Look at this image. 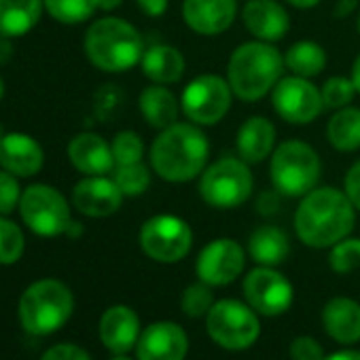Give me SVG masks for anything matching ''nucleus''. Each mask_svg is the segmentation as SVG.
Listing matches in <instances>:
<instances>
[{
  "label": "nucleus",
  "mask_w": 360,
  "mask_h": 360,
  "mask_svg": "<svg viewBox=\"0 0 360 360\" xmlns=\"http://www.w3.org/2000/svg\"><path fill=\"white\" fill-rule=\"evenodd\" d=\"M356 223V208L335 187H318L303 195L295 212V231L311 248L335 246L345 240Z\"/></svg>",
  "instance_id": "f257e3e1"
},
{
  "label": "nucleus",
  "mask_w": 360,
  "mask_h": 360,
  "mask_svg": "<svg viewBox=\"0 0 360 360\" xmlns=\"http://www.w3.org/2000/svg\"><path fill=\"white\" fill-rule=\"evenodd\" d=\"M210 153L208 138L191 123H174L155 138L150 165L167 183H187L200 176Z\"/></svg>",
  "instance_id": "f03ea898"
},
{
  "label": "nucleus",
  "mask_w": 360,
  "mask_h": 360,
  "mask_svg": "<svg viewBox=\"0 0 360 360\" xmlns=\"http://www.w3.org/2000/svg\"><path fill=\"white\" fill-rule=\"evenodd\" d=\"M284 58L280 51L265 41H252L240 45L229 60L227 66V81L244 102L261 100L269 94L282 77Z\"/></svg>",
  "instance_id": "7ed1b4c3"
},
{
  "label": "nucleus",
  "mask_w": 360,
  "mask_h": 360,
  "mask_svg": "<svg viewBox=\"0 0 360 360\" xmlns=\"http://www.w3.org/2000/svg\"><path fill=\"white\" fill-rule=\"evenodd\" d=\"M85 53L89 62L104 72H125L142 60L144 47L131 24L119 18H104L89 26Z\"/></svg>",
  "instance_id": "20e7f679"
},
{
  "label": "nucleus",
  "mask_w": 360,
  "mask_h": 360,
  "mask_svg": "<svg viewBox=\"0 0 360 360\" xmlns=\"http://www.w3.org/2000/svg\"><path fill=\"white\" fill-rule=\"evenodd\" d=\"M72 307L75 299L64 282L39 280L22 295L20 320L32 335H51L68 322Z\"/></svg>",
  "instance_id": "39448f33"
},
{
  "label": "nucleus",
  "mask_w": 360,
  "mask_h": 360,
  "mask_svg": "<svg viewBox=\"0 0 360 360\" xmlns=\"http://www.w3.org/2000/svg\"><path fill=\"white\" fill-rule=\"evenodd\" d=\"M320 172L322 165L318 153L301 140L282 142L271 155V183L280 193L288 198H303L316 189Z\"/></svg>",
  "instance_id": "423d86ee"
},
{
  "label": "nucleus",
  "mask_w": 360,
  "mask_h": 360,
  "mask_svg": "<svg viewBox=\"0 0 360 360\" xmlns=\"http://www.w3.org/2000/svg\"><path fill=\"white\" fill-rule=\"evenodd\" d=\"M252 172L244 159L223 157L202 172L200 195L212 208L231 210L252 195Z\"/></svg>",
  "instance_id": "0eeeda50"
},
{
  "label": "nucleus",
  "mask_w": 360,
  "mask_h": 360,
  "mask_svg": "<svg viewBox=\"0 0 360 360\" xmlns=\"http://www.w3.org/2000/svg\"><path fill=\"white\" fill-rule=\"evenodd\" d=\"M206 326L210 337L225 349H246L261 333L257 314L240 301L223 299L212 305L206 316Z\"/></svg>",
  "instance_id": "6e6552de"
},
{
  "label": "nucleus",
  "mask_w": 360,
  "mask_h": 360,
  "mask_svg": "<svg viewBox=\"0 0 360 360\" xmlns=\"http://www.w3.org/2000/svg\"><path fill=\"white\" fill-rule=\"evenodd\" d=\"M20 212L24 223L43 238H56L68 231L72 219L64 195L49 185H32L22 193Z\"/></svg>",
  "instance_id": "1a4fd4ad"
},
{
  "label": "nucleus",
  "mask_w": 360,
  "mask_h": 360,
  "mask_svg": "<svg viewBox=\"0 0 360 360\" xmlns=\"http://www.w3.org/2000/svg\"><path fill=\"white\" fill-rule=\"evenodd\" d=\"M193 244L191 227L178 217L159 214L148 219L140 229V246L153 261L176 263L183 261Z\"/></svg>",
  "instance_id": "9d476101"
},
{
  "label": "nucleus",
  "mask_w": 360,
  "mask_h": 360,
  "mask_svg": "<svg viewBox=\"0 0 360 360\" xmlns=\"http://www.w3.org/2000/svg\"><path fill=\"white\" fill-rule=\"evenodd\" d=\"M233 89L219 75L195 77L183 91V112L198 125H217L231 108Z\"/></svg>",
  "instance_id": "9b49d317"
},
{
  "label": "nucleus",
  "mask_w": 360,
  "mask_h": 360,
  "mask_svg": "<svg viewBox=\"0 0 360 360\" xmlns=\"http://www.w3.org/2000/svg\"><path fill=\"white\" fill-rule=\"evenodd\" d=\"M271 102L276 112L292 125H307L324 110L322 91L305 77L297 75L280 79L276 83Z\"/></svg>",
  "instance_id": "f8f14e48"
},
{
  "label": "nucleus",
  "mask_w": 360,
  "mask_h": 360,
  "mask_svg": "<svg viewBox=\"0 0 360 360\" xmlns=\"http://www.w3.org/2000/svg\"><path fill=\"white\" fill-rule=\"evenodd\" d=\"M244 295L250 307L263 316H280L292 305L290 282L271 267H257L244 280Z\"/></svg>",
  "instance_id": "ddd939ff"
},
{
  "label": "nucleus",
  "mask_w": 360,
  "mask_h": 360,
  "mask_svg": "<svg viewBox=\"0 0 360 360\" xmlns=\"http://www.w3.org/2000/svg\"><path fill=\"white\" fill-rule=\"evenodd\" d=\"M244 250L233 240H214L198 257V276L208 286H227L244 269Z\"/></svg>",
  "instance_id": "4468645a"
},
{
  "label": "nucleus",
  "mask_w": 360,
  "mask_h": 360,
  "mask_svg": "<svg viewBox=\"0 0 360 360\" xmlns=\"http://www.w3.org/2000/svg\"><path fill=\"white\" fill-rule=\"evenodd\" d=\"M189 339L176 322H157L140 333L136 343L138 360H185Z\"/></svg>",
  "instance_id": "2eb2a0df"
},
{
  "label": "nucleus",
  "mask_w": 360,
  "mask_h": 360,
  "mask_svg": "<svg viewBox=\"0 0 360 360\" xmlns=\"http://www.w3.org/2000/svg\"><path fill=\"white\" fill-rule=\"evenodd\" d=\"M121 189L117 187L115 180L104 176H87L72 189V204L85 217H110L121 208Z\"/></svg>",
  "instance_id": "dca6fc26"
},
{
  "label": "nucleus",
  "mask_w": 360,
  "mask_h": 360,
  "mask_svg": "<svg viewBox=\"0 0 360 360\" xmlns=\"http://www.w3.org/2000/svg\"><path fill=\"white\" fill-rule=\"evenodd\" d=\"M238 15L236 0H185L183 20L185 24L204 37L225 32Z\"/></svg>",
  "instance_id": "f3484780"
},
{
  "label": "nucleus",
  "mask_w": 360,
  "mask_h": 360,
  "mask_svg": "<svg viewBox=\"0 0 360 360\" xmlns=\"http://www.w3.org/2000/svg\"><path fill=\"white\" fill-rule=\"evenodd\" d=\"M242 20L248 32L265 43L284 39L290 28L286 9L276 0H248L242 11Z\"/></svg>",
  "instance_id": "a211bd4d"
},
{
  "label": "nucleus",
  "mask_w": 360,
  "mask_h": 360,
  "mask_svg": "<svg viewBox=\"0 0 360 360\" xmlns=\"http://www.w3.org/2000/svg\"><path fill=\"white\" fill-rule=\"evenodd\" d=\"M70 163L85 176H104L115 169L112 146L98 134L85 131L70 140L68 144Z\"/></svg>",
  "instance_id": "6ab92c4d"
},
{
  "label": "nucleus",
  "mask_w": 360,
  "mask_h": 360,
  "mask_svg": "<svg viewBox=\"0 0 360 360\" xmlns=\"http://www.w3.org/2000/svg\"><path fill=\"white\" fill-rule=\"evenodd\" d=\"M45 161L41 144L28 134H5L0 140V165L13 176H34Z\"/></svg>",
  "instance_id": "aec40b11"
},
{
  "label": "nucleus",
  "mask_w": 360,
  "mask_h": 360,
  "mask_svg": "<svg viewBox=\"0 0 360 360\" xmlns=\"http://www.w3.org/2000/svg\"><path fill=\"white\" fill-rule=\"evenodd\" d=\"M140 337V320L134 309L125 305H115L104 311L100 320V339L102 343L115 352L125 354L129 352Z\"/></svg>",
  "instance_id": "412c9836"
},
{
  "label": "nucleus",
  "mask_w": 360,
  "mask_h": 360,
  "mask_svg": "<svg viewBox=\"0 0 360 360\" xmlns=\"http://www.w3.org/2000/svg\"><path fill=\"white\" fill-rule=\"evenodd\" d=\"M322 324L337 343H356L360 341V305L347 297H335L322 309Z\"/></svg>",
  "instance_id": "4be33fe9"
},
{
  "label": "nucleus",
  "mask_w": 360,
  "mask_h": 360,
  "mask_svg": "<svg viewBox=\"0 0 360 360\" xmlns=\"http://www.w3.org/2000/svg\"><path fill=\"white\" fill-rule=\"evenodd\" d=\"M238 153L246 163H261L267 159L276 144V127L265 117H250L238 131Z\"/></svg>",
  "instance_id": "5701e85b"
},
{
  "label": "nucleus",
  "mask_w": 360,
  "mask_h": 360,
  "mask_svg": "<svg viewBox=\"0 0 360 360\" xmlns=\"http://www.w3.org/2000/svg\"><path fill=\"white\" fill-rule=\"evenodd\" d=\"M43 0H0V37H22L30 32L41 15Z\"/></svg>",
  "instance_id": "b1692460"
},
{
  "label": "nucleus",
  "mask_w": 360,
  "mask_h": 360,
  "mask_svg": "<svg viewBox=\"0 0 360 360\" xmlns=\"http://www.w3.org/2000/svg\"><path fill=\"white\" fill-rule=\"evenodd\" d=\"M140 64H142L144 75L157 85L176 83L185 75L183 53L169 45H155V47L146 49Z\"/></svg>",
  "instance_id": "393cba45"
},
{
  "label": "nucleus",
  "mask_w": 360,
  "mask_h": 360,
  "mask_svg": "<svg viewBox=\"0 0 360 360\" xmlns=\"http://www.w3.org/2000/svg\"><path fill=\"white\" fill-rule=\"evenodd\" d=\"M248 252L259 265L271 267L286 261V257L290 255V244L280 227L263 225L257 231H252L248 240Z\"/></svg>",
  "instance_id": "a878e982"
},
{
  "label": "nucleus",
  "mask_w": 360,
  "mask_h": 360,
  "mask_svg": "<svg viewBox=\"0 0 360 360\" xmlns=\"http://www.w3.org/2000/svg\"><path fill=\"white\" fill-rule=\"evenodd\" d=\"M140 110L146 123L155 129H165L178 119V102L174 94L161 85L146 87L140 94Z\"/></svg>",
  "instance_id": "bb28decb"
},
{
  "label": "nucleus",
  "mask_w": 360,
  "mask_h": 360,
  "mask_svg": "<svg viewBox=\"0 0 360 360\" xmlns=\"http://www.w3.org/2000/svg\"><path fill=\"white\" fill-rule=\"evenodd\" d=\"M326 136L337 150L352 153L360 148V110L352 106L339 108L328 121Z\"/></svg>",
  "instance_id": "cd10ccee"
},
{
  "label": "nucleus",
  "mask_w": 360,
  "mask_h": 360,
  "mask_svg": "<svg viewBox=\"0 0 360 360\" xmlns=\"http://www.w3.org/2000/svg\"><path fill=\"white\" fill-rule=\"evenodd\" d=\"M284 66H288L297 77H316L326 66V51L314 41H299L286 51Z\"/></svg>",
  "instance_id": "c85d7f7f"
},
{
  "label": "nucleus",
  "mask_w": 360,
  "mask_h": 360,
  "mask_svg": "<svg viewBox=\"0 0 360 360\" xmlns=\"http://www.w3.org/2000/svg\"><path fill=\"white\" fill-rule=\"evenodd\" d=\"M49 15L62 24H81L94 15L98 0H43Z\"/></svg>",
  "instance_id": "c756f323"
},
{
  "label": "nucleus",
  "mask_w": 360,
  "mask_h": 360,
  "mask_svg": "<svg viewBox=\"0 0 360 360\" xmlns=\"http://www.w3.org/2000/svg\"><path fill=\"white\" fill-rule=\"evenodd\" d=\"M112 180L117 183V187L121 189L123 195L136 198V195H142L148 189V185H150V172H148V167L142 161L127 163V165H115Z\"/></svg>",
  "instance_id": "7c9ffc66"
},
{
  "label": "nucleus",
  "mask_w": 360,
  "mask_h": 360,
  "mask_svg": "<svg viewBox=\"0 0 360 360\" xmlns=\"http://www.w3.org/2000/svg\"><path fill=\"white\" fill-rule=\"evenodd\" d=\"M24 233L7 219H0V265H11L24 255Z\"/></svg>",
  "instance_id": "2f4dec72"
},
{
  "label": "nucleus",
  "mask_w": 360,
  "mask_h": 360,
  "mask_svg": "<svg viewBox=\"0 0 360 360\" xmlns=\"http://www.w3.org/2000/svg\"><path fill=\"white\" fill-rule=\"evenodd\" d=\"M212 290L206 282H195L191 286L185 288L183 299H180V307L189 318H202L208 316V311L212 309Z\"/></svg>",
  "instance_id": "473e14b6"
},
{
  "label": "nucleus",
  "mask_w": 360,
  "mask_h": 360,
  "mask_svg": "<svg viewBox=\"0 0 360 360\" xmlns=\"http://www.w3.org/2000/svg\"><path fill=\"white\" fill-rule=\"evenodd\" d=\"M328 263L337 274H349L360 269V240L352 238L337 242L330 250Z\"/></svg>",
  "instance_id": "72a5a7b5"
},
{
  "label": "nucleus",
  "mask_w": 360,
  "mask_h": 360,
  "mask_svg": "<svg viewBox=\"0 0 360 360\" xmlns=\"http://www.w3.org/2000/svg\"><path fill=\"white\" fill-rule=\"evenodd\" d=\"M112 155L117 165H127V163H138L142 161L144 155V144L136 131H119L112 140Z\"/></svg>",
  "instance_id": "f704fd0d"
},
{
  "label": "nucleus",
  "mask_w": 360,
  "mask_h": 360,
  "mask_svg": "<svg viewBox=\"0 0 360 360\" xmlns=\"http://www.w3.org/2000/svg\"><path fill=\"white\" fill-rule=\"evenodd\" d=\"M320 91H322L324 108H345L356 96V87L352 79L345 77H330Z\"/></svg>",
  "instance_id": "c9c22d12"
},
{
  "label": "nucleus",
  "mask_w": 360,
  "mask_h": 360,
  "mask_svg": "<svg viewBox=\"0 0 360 360\" xmlns=\"http://www.w3.org/2000/svg\"><path fill=\"white\" fill-rule=\"evenodd\" d=\"M22 202V191L11 172H0V214H11Z\"/></svg>",
  "instance_id": "e433bc0d"
},
{
  "label": "nucleus",
  "mask_w": 360,
  "mask_h": 360,
  "mask_svg": "<svg viewBox=\"0 0 360 360\" xmlns=\"http://www.w3.org/2000/svg\"><path fill=\"white\" fill-rule=\"evenodd\" d=\"M292 360H324V349L314 337H297L290 343Z\"/></svg>",
  "instance_id": "4c0bfd02"
},
{
  "label": "nucleus",
  "mask_w": 360,
  "mask_h": 360,
  "mask_svg": "<svg viewBox=\"0 0 360 360\" xmlns=\"http://www.w3.org/2000/svg\"><path fill=\"white\" fill-rule=\"evenodd\" d=\"M41 360H91V358L79 345L60 343V345H53L51 349H47Z\"/></svg>",
  "instance_id": "58836bf2"
},
{
  "label": "nucleus",
  "mask_w": 360,
  "mask_h": 360,
  "mask_svg": "<svg viewBox=\"0 0 360 360\" xmlns=\"http://www.w3.org/2000/svg\"><path fill=\"white\" fill-rule=\"evenodd\" d=\"M345 195L352 206L360 212V161H356L345 174Z\"/></svg>",
  "instance_id": "ea45409f"
},
{
  "label": "nucleus",
  "mask_w": 360,
  "mask_h": 360,
  "mask_svg": "<svg viewBox=\"0 0 360 360\" xmlns=\"http://www.w3.org/2000/svg\"><path fill=\"white\" fill-rule=\"evenodd\" d=\"M136 3L148 18H159L167 11V0H136Z\"/></svg>",
  "instance_id": "a19ab883"
},
{
  "label": "nucleus",
  "mask_w": 360,
  "mask_h": 360,
  "mask_svg": "<svg viewBox=\"0 0 360 360\" xmlns=\"http://www.w3.org/2000/svg\"><path fill=\"white\" fill-rule=\"evenodd\" d=\"M354 9H356V0H339L333 9V15L335 18H347Z\"/></svg>",
  "instance_id": "79ce46f5"
},
{
  "label": "nucleus",
  "mask_w": 360,
  "mask_h": 360,
  "mask_svg": "<svg viewBox=\"0 0 360 360\" xmlns=\"http://www.w3.org/2000/svg\"><path fill=\"white\" fill-rule=\"evenodd\" d=\"M324 360H360V352H356V349H343V352H335L330 356H324Z\"/></svg>",
  "instance_id": "37998d69"
},
{
  "label": "nucleus",
  "mask_w": 360,
  "mask_h": 360,
  "mask_svg": "<svg viewBox=\"0 0 360 360\" xmlns=\"http://www.w3.org/2000/svg\"><path fill=\"white\" fill-rule=\"evenodd\" d=\"M352 83H354V87H356V94H360V56L354 60V64H352Z\"/></svg>",
  "instance_id": "c03bdc74"
},
{
  "label": "nucleus",
  "mask_w": 360,
  "mask_h": 360,
  "mask_svg": "<svg viewBox=\"0 0 360 360\" xmlns=\"http://www.w3.org/2000/svg\"><path fill=\"white\" fill-rule=\"evenodd\" d=\"M11 58V45L7 37H0V64H5Z\"/></svg>",
  "instance_id": "a18cd8bd"
},
{
  "label": "nucleus",
  "mask_w": 360,
  "mask_h": 360,
  "mask_svg": "<svg viewBox=\"0 0 360 360\" xmlns=\"http://www.w3.org/2000/svg\"><path fill=\"white\" fill-rule=\"evenodd\" d=\"M286 3H290L297 9H311L320 3V0H286Z\"/></svg>",
  "instance_id": "49530a36"
},
{
  "label": "nucleus",
  "mask_w": 360,
  "mask_h": 360,
  "mask_svg": "<svg viewBox=\"0 0 360 360\" xmlns=\"http://www.w3.org/2000/svg\"><path fill=\"white\" fill-rule=\"evenodd\" d=\"M121 3H123V0H98V9H102V11H112V9L121 7Z\"/></svg>",
  "instance_id": "de8ad7c7"
},
{
  "label": "nucleus",
  "mask_w": 360,
  "mask_h": 360,
  "mask_svg": "<svg viewBox=\"0 0 360 360\" xmlns=\"http://www.w3.org/2000/svg\"><path fill=\"white\" fill-rule=\"evenodd\" d=\"M66 233H68V236H72V238H75V236H79V233H81V225L70 223V227H68V231H66Z\"/></svg>",
  "instance_id": "09e8293b"
},
{
  "label": "nucleus",
  "mask_w": 360,
  "mask_h": 360,
  "mask_svg": "<svg viewBox=\"0 0 360 360\" xmlns=\"http://www.w3.org/2000/svg\"><path fill=\"white\" fill-rule=\"evenodd\" d=\"M3 91H5V85H3V79H0V98H3Z\"/></svg>",
  "instance_id": "8fccbe9b"
},
{
  "label": "nucleus",
  "mask_w": 360,
  "mask_h": 360,
  "mask_svg": "<svg viewBox=\"0 0 360 360\" xmlns=\"http://www.w3.org/2000/svg\"><path fill=\"white\" fill-rule=\"evenodd\" d=\"M5 138V129H3V125H0V140Z\"/></svg>",
  "instance_id": "3c124183"
},
{
  "label": "nucleus",
  "mask_w": 360,
  "mask_h": 360,
  "mask_svg": "<svg viewBox=\"0 0 360 360\" xmlns=\"http://www.w3.org/2000/svg\"><path fill=\"white\" fill-rule=\"evenodd\" d=\"M112 360H131V358H125V356H119V358H112Z\"/></svg>",
  "instance_id": "603ef678"
},
{
  "label": "nucleus",
  "mask_w": 360,
  "mask_h": 360,
  "mask_svg": "<svg viewBox=\"0 0 360 360\" xmlns=\"http://www.w3.org/2000/svg\"><path fill=\"white\" fill-rule=\"evenodd\" d=\"M358 32H360V15H358Z\"/></svg>",
  "instance_id": "864d4df0"
}]
</instances>
